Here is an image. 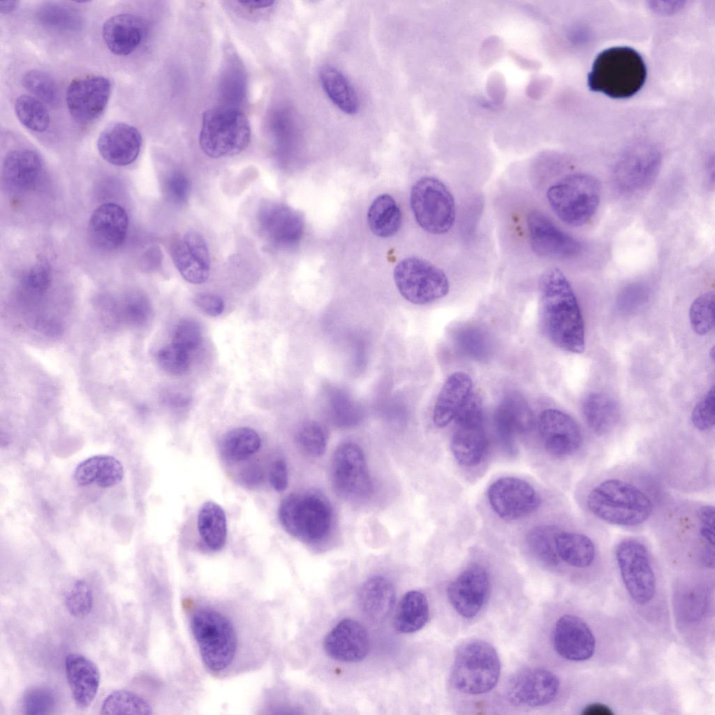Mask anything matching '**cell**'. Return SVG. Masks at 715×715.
<instances>
[{
	"instance_id": "ee69618b",
	"label": "cell",
	"mask_w": 715,
	"mask_h": 715,
	"mask_svg": "<svg viewBox=\"0 0 715 715\" xmlns=\"http://www.w3.org/2000/svg\"><path fill=\"white\" fill-rule=\"evenodd\" d=\"M152 707L145 699L126 690L108 695L101 708V714H152Z\"/></svg>"
},
{
	"instance_id": "6125c7cd",
	"label": "cell",
	"mask_w": 715,
	"mask_h": 715,
	"mask_svg": "<svg viewBox=\"0 0 715 715\" xmlns=\"http://www.w3.org/2000/svg\"><path fill=\"white\" fill-rule=\"evenodd\" d=\"M584 715H612V709L601 703H592L586 706L582 712Z\"/></svg>"
},
{
	"instance_id": "ba28073f",
	"label": "cell",
	"mask_w": 715,
	"mask_h": 715,
	"mask_svg": "<svg viewBox=\"0 0 715 715\" xmlns=\"http://www.w3.org/2000/svg\"><path fill=\"white\" fill-rule=\"evenodd\" d=\"M550 207L567 225L582 226L596 214L600 200V186L588 174L566 175L553 184L547 191Z\"/></svg>"
},
{
	"instance_id": "816d5d0a",
	"label": "cell",
	"mask_w": 715,
	"mask_h": 715,
	"mask_svg": "<svg viewBox=\"0 0 715 715\" xmlns=\"http://www.w3.org/2000/svg\"><path fill=\"white\" fill-rule=\"evenodd\" d=\"M22 706L26 714H51L56 705L54 693L48 688L36 687L28 689L23 695Z\"/></svg>"
},
{
	"instance_id": "d4e9b609",
	"label": "cell",
	"mask_w": 715,
	"mask_h": 715,
	"mask_svg": "<svg viewBox=\"0 0 715 715\" xmlns=\"http://www.w3.org/2000/svg\"><path fill=\"white\" fill-rule=\"evenodd\" d=\"M128 226V219L125 209L117 204L107 202L98 206L92 213L88 234L96 247L112 251L124 242Z\"/></svg>"
},
{
	"instance_id": "60d3db41",
	"label": "cell",
	"mask_w": 715,
	"mask_h": 715,
	"mask_svg": "<svg viewBox=\"0 0 715 715\" xmlns=\"http://www.w3.org/2000/svg\"><path fill=\"white\" fill-rule=\"evenodd\" d=\"M559 531L554 526L540 525L532 528L526 534V543L529 551L546 565L555 566L559 561L555 543Z\"/></svg>"
},
{
	"instance_id": "7dc6e473",
	"label": "cell",
	"mask_w": 715,
	"mask_h": 715,
	"mask_svg": "<svg viewBox=\"0 0 715 715\" xmlns=\"http://www.w3.org/2000/svg\"><path fill=\"white\" fill-rule=\"evenodd\" d=\"M714 291H709L698 296L691 304L689 320L696 334L705 335L714 329Z\"/></svg>"
},
{
	"instance_id": "c3c4849f",
	"label": "cell",
	"mask_w": 715,
	"mask_h": 715,
	"mask_svg": "<svg viewBox=\"0 0 715 715\" xmlns=\"http://www.w3.org/2000/svg\"><path fill=\"white\" fill-rule=\"evenodd\" d=\"M52 281V271L49 263L40 259L24 272L20 283L24 290L32 297L43 295L49 289Z\"/></svg>"
},
{
	"instance_id": "1f68e13d",
	"label": "cell",
	"mask_w": 715,
	"mask_h": 715,
	"mask_svg": "<svg viewBox=\"0 0 715 715\" xmlns=\"http://www.w3.org/2000/svg\"><path fill=\"white\" fill-rule=\"evenodd\" d=\"M73 477L79 486L96 484L101 488H109L122 480L124 468L115 457L98 455L89 457L78 464Z\"/></svg>"
},
{
	"instance_id": "6da1fadb",
	"label": "cell",
	"mask_w": 715,
	"mask_h": 715,
	"mask_svg": "<svg viewBox=\"0 0 715 715\" xmlns=\"http://www.w3.org/2000/svg\"><path fill=\"white\" fill-rule=\"evenodd\" d=\"M539 320L545 335L556 347L573 353L584 352L580 307L569 281L556 267L546 270L539 279Z\"/></svg>"
},
{
	"instance_id": "8d00e7d4",
	"label": "cell",
	"mask_w": 715,
	"mask_h": 715,
	"mask_svg": "<svg viewBox=\"0 0 715 715\" xmlns=\"http://www.w3.org/2000/svg\"><path fill=\"white\" fill-rule=\"evenodd\" d=\"M402 215L400 208L392 196L382 194L375 198L367 213V222L371 231L380 237L395 235L401 228Z\"/></svg>"
},
{
	"instance_id": "3957f363",
	"label": "cell",
	"mask_w": 715,
	"mask_h": 715,
	"mask_svg": "<svg viewBox=\"0 0 715 715\" xmlns=\"http://www.w3.org/2000/svg\"><path fill=\"white\" fill-rule=\"evenodd\" d=\"M587 506L600 520L621 526H635L650 517V499L634 485L619 478L604 480L588 493Z\"/></svg>"
},
{
	"instance_id": "4fadbf2b",
	"label": "cell",
	"mask_w": 715,
	"mask_h": 715,
	"mask_svg": "<svg viewBox=\"0 0 715 715\" xmlns=\"http://www.w3.org/2000/svg\"><path fill=\"white\" fill-rule=\"evenodd\" d=\"M454 420L456 428L450 447L455 459L464 466L478 464L487 447L480 400L471 396Z\"/></svg>"
},
{
	"instance_id": "d6a6232c",
	"label": "cell",
	"mask_w": 715,
	"mask_h": 715,
	"mask_svg": "<svg viewBox=\"0 0 715 715\" xmlns=\"http://www.w3.org/2000/svg\"><path fill=\"white\" fill-rule=\"evenodd\" d=\"M359 601L369 619L381 622L387 619L395 602V590L392 582L383 576H374L362 586Z\"/></svg>"
},
{
	"instance_id": "5b68a950",
	"label": "cell",
	"mask_w": 715,
	"mask_h": 715,
	"mask_svg": "<svg viewBox=\"0 0 715 715\" xmlns=\"http://www.w3.org/2000/svg\"><path fill=\"white\" fill-rule=\"evenodd\" d=\"M251 135L249 119L239 108L219 105L202 115L199 145L209 157L219 159L241 153L249 146Z\"/></svg>"
},
{
	"instance_id": "d590c367",
	"label": "cell",
	"mask_w": 715,
	"mask_h": 715,
	"mask_svg": "<svg viewBox=\"0 0 715 715\" xmlns=\"http://www.w3.org/2000/svg\"><path fill=\"white\" fill-rule=\"evenodd\" d=\"M555 543L559 559L571 566L586 568L594 560L595 545L585 534L560 530L556 536Z\"/></svg>"
},
{
	"instance_id": "e575fe53",
	"label": "cell",
	"mask_w": 715,
	"mask_h": 715,
	"mask_svg": "<svg viewBox=\"0 0 715 715\" xmlns=\"http://www.w3.org/2000/svg\"><path fill=\"white\" fill-rule=\"evenodd\" d=\"M197 527L201 539L209 550L217 552L224 547L227 520L219 505L212 501L205 502L198 512Z\"/></svg>"
},
{
	"instance_id": "cb8c5ba5",
	"label": "cell",
	"mask_w": 715,
	"mask_h": 715,
	"mask_svg": "<svg viewBox=\"0 0 715 715\" xmlns=\"http://www.w3.org/2000/svg\"><path fill=\"white\" fill-rule=\"evenodd\" d=\"M324 649L329 656L339 661H360L369 649L367 631L360 622L344 619L325 636Z\"/></svg>"
},
{
	"instance_id": "ab89813d",
	"label": "cell",
	"mask_w": 715,
	"mask_h": 715,
	"mask_svg": "<svg viewBox=\"0 0 715 715\" xmlns=\"http://www.w3.org/2000/svg\"><path fill=\"white\" fill-rule=\"evenodd\" d=\"M260 446V437L254 429L238 427L223 436L220 443V452L226 460L237 462L256 453Z\"/></svg>"
},
{
	"instance_id": "bcb514c9",
	"label": "cell",
	"mask_w": 715,
	"mask_h": 715,
	"mask_svg": "<svg viewBox=\"0 0 715 715\" xmlns=\"http://www.w3.org/2000/svg\"><path fill=\"white\" fill-rule=\"evenodd\" d=\"M295 438L297 444L304 454L318 457L325 452L329 434L327 428L323 424L316 421H309L299 428Z\"/></svg>"
},
{
	"instance_id": "f1b7e54d",
	"label": "cell",
	"mask_w": 715,
	"mask_h": 715,
	"mask_svg": "<svg viewBox=\"0 0 715 715\" xmlns=\"http://www.w3.org/2000/svg\"><path fill=\"white\" fill-rule=\"evenodd\" d=\"M68 684L76 705L86 709L95 699L101 679L96 665L80 654L71 653L65 658Z\"/></svg>"
},
{
	"instance_id": "4dcf8cb0",
	"label": "cell",
	"mask_w": 715,
	"mask_h": 715,
	"mask_svg": "<svg viewBox=\"0 0 715 715\" xmlns=\"http://www.w3.org/2000/svg\"><path fill=\"white\" fill-rule=\"evenodd\" d=\"M472 388V379L465 372L457 371L446 378L433 408L432 420L436 427H445L455 420L471 396Z\"/></svg>"
},
{
	"instance_id": "9c48e42d",
	"label": "cell",
	"mask_w": 715,
	"mask_h": 715,
	"mask_svg": "<svg viewBox=\"0 0 715 715\" xmlns=\"http://www.w3.org/2000/svg\"><path fill=\"white\" fill-rule=\"evenodd\" d=\"M411 206L418 225L427 233L449 231L456 217L454 197L447 186L434 177H423L412 186Z\"/></svg>"
},
{
	"instance_id": "03108f58",
	"label": "cell",
	"mask_w": 715,
	"mask_h": 715,
	"mask_svg": "<svg viewBox=\"0 0 715 715\" xmlns=\"http://www.w3.org/2000/svg\"><path fill=\"white\" fill-rule=\"evenodd\" d=\"M17 1H3L0 2V12L2 14H8L13 12L18 4Z\"/></svg>"
},
{
	"instance_id": "f6af8a7d",
	"label": "cell",
	"mask_w": 715,
	"mask_h": 715,
	"mask_svg": "<svg viewBox=\"0 0 715 715\" xmlns=\"http://www.w3.org/2000/svg\"><path fill=\"white\" fill-rule=\"evenodd\" d=\"M22 82L35 98L43 103L55 106L60 100L58 85L54 79L47 73L32 69L25 73Z\"/></svg>"
},
{
	"instance_id": "44dd1931",
	"label": "cell",
	"mask_w": 715,
	"mask_h": 715,
	"mask_svg": "<svg viewBox=\"0 0 715 715\" xmlns=\"http://www.w3.org/2000/svg\"><path fill=\"white\" fill-rule=\"evenodd\" d=\"M533 423L534 417L528 404L515 392L503 397L494 415V427L500 443L510 455L516 452L517 436L530 431Z\"/></svg>"
},
{
	"instance_id": "7c38bea8",
	"label": "cell",
	"mask_w": 715,
	"mask_h": 715,
	"mask_svg": "<svg viewBox=\"0 0 715 715\" xmlns=\"http://www.w3.org/2000/svg\"><path fill=\"white\" fill-rule=\"evenodd\" d=\"M332 482L341 496L350 500L367 498L372 491V480L362 449L346 442L336 449L331 465Z\"/></svg>"
},
{
	"instance_id": "52a82bcc",
	"label": "cell",
	"mask_w": 715,
	"mask_h": 715,
	"mask_svg": "<svg viewBox=\"0 0 715 715\" xmlns=\"http://www.w3.org/2000/svg\"><path fill=\"white\" fill-rule=\"evenodd\" d=\"M500 672L499 658L494 647L482 640H469L456 651L452 682L464 693L483 694L496 685Z\"/></svg>"
},
{
	"instance_id": "be15d7a7",
	"label": "cell",
	"mask_w": 715,
	"mask_h": 715,
	"mask_svg": "<svg viewBox=\"0 0 715 715\" xmlns=\"http://www.w3.org/2000/svg\"><path fill=\"white\" fill-rule=\"evenodd\" d=\"M262 478L263 473L260 469L254 467L247 469L242 476V479L245 480L246 484L251 485L258 483Z\"/></svg>"
},
{
	"instance_id": "e7e4bbea",
	"label": "cell",
	"mask_w": 715,
	"mask_h": 715,
	"mask_svg": "<svg viewBox=\"0 0 715 715\" xmlns=\"http://www.w3.org/2000/svg\"><path fill=\"white\" fill-rule=\"evenodd\" d=\"M239 3L248 9H260L272 6L275 1L270 0L262 1H241Z\"/></svg>"
},
{
	"instance_id": "603a6c76",
	"label": "cell",
	"mask_w": 715,
	"mask_h": 715,
	"mask_svg": "<svg viewBox=\"0 0 715 715\" xmlns=\"http://www.w3.org/2000/svg\"><path fill=\"white\" fill-rule=\"evenodd\" d=\"M553 645L563 658L582 661L593 656L596 640L591 630L582 619L575 615L565 614L556 622Z\"/></svg>"
},
{
	"instance_id": "f907efd6",
	"label": "cell",
	"mask_w": 715,
	"mask_h": 715,
	"mask_svg": "<svg viewBox=\"0 0 715 715\" xmlns=\"http://www.w3.org/2000/svg\"><path fill=\"white\" fill-rule=\"evenodd\" d=\"M157 362L165 372L173 375L184 374L190 366V353L171 343L161 348L156 355Z\"/></svg>"
},
{
	"instance_id": "6f0895ef",
	"label": "cell",
	"mask_w": 715,
	"mask_h": 715,
	"mask_svg": "<svg viewBox=\"0 0 715 715\" xmlns=\"http://www.w3.org/2000/svg\"><path fill=\"white\" fill-rule=\"evenodd\" d=\"M191 181L187 175L181 171L170 173L165 181V193L167 198L174 204H185L191 191Z\"/></svg>"
},
{
	"instance_id": "db71d44e",
	"label": "cell",
	"mask_w": 715,
	"mask_h": 715,
	"mask_svg": "<svg viewBox=\"0 0 715 715\" xmlns=\"http://www.w3.org/2000/svg\"><path fill=\"white\" fill-rule=\"evenodd\" d=\"M202 339V331L199 324L193 320L185 319L176 325L172 343L190 353L200 346Z\"/></svg>"
},
{
	"instance_id": "9f6ffc18",
	"label": "cell",
	"mask_w": 715,
	"mask_h": 715,
	"mask_svg": "<svg viewBox=\"0 0 715 715\" xmlns=\"http://www.w3.org/2000/svg\"><path fill=\"white\" fill-rule=\"evenodd\" d=\"M714 388L695 405L691 413L693 426L701 431L712 429L715 423Z\"/></svg>"
},
{
	"instance_id": "94428289",
	"label": "cell",
	"mask_w": 715,
	"mask_h": 715,
	"mask_svg": "<svg viewBox=\"0 0 715 715\" xmlns=\"http://www.w3.org/2000/svg\"><path fill=\"white\" fill-rule=\"evenodd\" d=\"M194 302L200 309L211 316L221 315L224 309L223 300L221 297L214 294H199L196 297Z\"/></svg>"
},
{
	"instance_id": "5bb4252c",
	"label": "cell",
	"mask_w": 715,
	"mask_h": 715,
	"mask_svg": "<svg viewBox=\"0 0 715 715\" xmlns=\"http://www.w3.org/2000/svg\"><path fill=\"white\" fill-rule=\"evenodd\" d=\"M487 498L493 511L505 521H514L529 515L540 505V497L524 480L503 477L489 487Z\"/></svg>"
},
{
	"instance_id": "f546056e",
	"label": "cell",
	"mask_w": 715,
	"mask_h": 715,
	"mask_svg": "<svg viewBox=\"0 0 715 715\" xmlns=\"http://www.w3.org/2000/svg\"><path fill=\"white\" fill-rule=\"evenodd\" d=\"M143 20L130 13H120L110 17L103 24L102 36L111 52L126 56L133 52L145 36Z\"/></svg>"
},
{
	"instance_id": "b9f144b4",
	"label": "cell",
	"mask_w": 715,
	"mask_h": 715,
	"mask_svg": "<svg viewBox=\"0 0 715 715\" xmlns=\"http://www.w3.org/2000/svg\"><path fill=\"white\" fill-rule=\"evenodd\" d=\"M14 108L17 118L27 128L42 133L49 128L50 117L48 110L44 103L34 96H20L15 100Z\"/></svg>"
},
{
	"instance_id": "f35d334b",
	"label": "cell",
	"mask_w": 715,
	"mask_h": 715,
	"mask_svg": "<svg viewBox=\"0 0 715 715\" xmlns=\"http://www.w3.org/2000/svg\"><path fill=\"white\" fill-rule=\"evenodd\" d=\"M323 88L331 101L344 112L353 115L359 109V100L348 79L337 68L327 66L320 71Z\"/></svg>"
},
{
	"instance_id": "e0dca14e",
	"label": "cell",
	"mask_w": 715,
	"mask_h": 715,
	"mask_svg": "<svg viewBox=\"0 0 715 715\" xmlns=\"http://www.w3.org/2000/svg\"><path fill=\"white\" fill-rule=\"evenodd\" d=\"M532 250L547 258H569L580 253L582 244L557 226L546 214L533 210L526 218Z\"/></svg>"
},
{
	"instance_id": "7a4b0ae2",
	"label": "cell",
	"mask_w": 715,
	"mask_h": 715,
	"mask_svg": "<svg viewBox=\"0 0 715 715\" xmlns=\"http://www.w3.org/2000/svg\"><path fill=\"white\" fill-rule=\"evenodd\" d=\"M647 68L641 55L628 47H614L601 52L587 76L591 90L612 98H626L643 86Z\"/></svg>"
},
{
	"instance_id": "681fc988",
	"label": "cell",
	"mask_w": 715,
	"mask_h": 715,
	"mask_svg": "<svg viewBox=\"0 0 715 715\" xmlns=\"http://www.w3.org/2000/svg\"><path fill=\"white\" fill-rule=\"evenodd\" d=\"M64 603L68 612L74 617H87L93 607V592L84 580H78L65 596Z\"/></svg>"
},
{
	"instance_id": "8992f818",
	"label": "cell",
	"mask_w": 715,
	"mask_h": 715,
	"mask_svg": "<svg viewBox=\"0 0 715 715\" xmlns=\"http://www.w3.org/2000/svg\"><path fill=\"white\" fill-rule=\"evenodd\" d=\"M278 513L286 531L307 543L322 541L332 526L331 505L323 494L316 492L288 495L281 501Z\"/></svg>"
},
{
	"instance_id": "680465c9",
	"label": "cell",
	"mask_w": 715,
	"mask_h": 715,
	"mask_svg": "<svg viewBox=\"0 0 715 715\" xmlns=\"http://www.w3.org/2000/svg\"><path fill=\"white\" fill-rule=\"evenodd\" d=\"M714 516L713 506H703L699 510V532L707 545L714 546Z\"/></svg>"
},
{
	"instance_id": "ffe728a7",
	"label": "cell",
	"mask_w": 715,
	"mask_h": 715,
	"mask_svg": "<svg viewBox=\"0 0 715 715\" xmlns=\"http://www.w3.org/2000/svg\"><path fill=\"white\" fill-rule=\"evenodd\" d=\"M489 578L482 567L475 566L462 572L448 586L447 595L453 608L464 618L476 616L487 602Z\"/></svg>"
},
{
	"instance_id": "11a10c76",
	"label": "cell",
	"mask_w": 715,
	"mask_h": 715,
	"mask_svg": "<svg viewBox=\"0 0 715 715\" xmlns=\"http://www.w3.org/2000/svg\"><path fill=\"white\" fill-rule=\"evenodd\" d=\"M456 341L464 353L473 358H482L487 352V339L477 328L462 329L457 334Z\"/></svg>"
},
{
	"instance_id": "836d02e7",
	"label": "cell",
	"mask_w": 715,
	"mask_h": 715,
	"mask_svg": "<svg viewBox=\"0 0 715 715\" xmlns=\"http://www.w3.org/2000/svg\"><path fill=\"white\" fill-rule=\"evenodd\" d=\"M582 412L589 429L599 436L612 432L620 418L618 403L610 395L591 392L583 399Z\"/></svg>"
},
{
	"instance_id": "9a60e30c",
	"label": "cell",
	"mask_w": 715,
	"mask_h": 715,
	"mask_svg": "<svg viewBox=\"0 0 715 715\" xmlns=\"http://www.w3.org/2000/svg\"><path fill=\"white\" fill-rule=\"evenodd\" d=\"M111 94V83L101 75L73 80L66 96L68 112L78 124L89 125L104 112Z\"/></svg>"
},
{
	"instance_id": "30bf717a",
	"label": "cell",
	"mask_w": 715,
	"mask_h": 715,
	"mask_svg": "<svg viewBox=\"0 0 715 715\" xmlns=\"http://www.w3.org/2000/svg\"><path fill=\"white\" fill-rule=\"evenodd\" d=\"M394 281L401 295L409 302L423 305L445 297L450 284L445 273L432 263L410 257L395 267Z\"/></svg>"
},
{
	"instance_id": "ac0fdd59",
	"label": "cell",
	"mask_w": 715,
	"mask_h": 715,
	"mask_svg": "<svg viewBox=\"0 0 715 715\" xmlns=\"http://www.w3.org/2000/svg\"><path fill=\"white\" fill-rule=\"evenodd\" d=\"M257 223L262 237L277 248H293L302 237L304 224L301 216L282 203L266 201L261 204L257 213Z\"/></svg>"
},
{
	"instance_id": "484cf974",
	"label": "cell",
	"mask_w": 715,
	"mask_h": 715,
	"mask_svg": "<svg viewBox=\"0 0 715 715\" xmlns=\"http://www.w3.org/2000/svg\"><path fill=\"white\" fill-rule=\"evenodd\" d=\"M142 146V137L134 126L117 122L108 126L100 133L97 148L108 163L117 166L132 163L138 158Z\"/></svg>"
},
{
	"instance_id": "91938a15",
	"label": "cell",
	"mask_w": 715,
	"mask_h": 715,
	"mask_svg": "<svg viewBox=\"0 0 715 715\" xmlns=\"http://www.w3.org/2000/svg\"><path fill=\"white\" fill-rule=\"evenodd\" d=\"M270 482L277 492H282L288 485V473L286 461L281 457L276 459L270 470Z\"/></svg>"
},
{
	"instance_id": "74e56055",
	"label": "cell",
	"mask_w": 715,
	"mask_h": 715,
	"mask_svg": "<svg viewBox=\"0 0 715 715\" xmlns=\"http://www.w3.org/2000/svg\"><path fill=\"white\" fill-rule=\"evenodd\" d=\"M429 605L425 596L420 591H408L401 599L394 618L395 629L401 633H411L420 630L427 622Z\"/></svg>"
},
{
	"instance_id": "f5cc1de1",
	"label": "cell",
	"mask_w": 715,
	"mask_h": 715,
	"mask_svg": "<svg viewBox=\"0 0 715 715\" xmlns=\"http://www.w3.org/2000/svg\"><path fill=\"white\" fill-rule=\"evenodd\" d=\"M651 294L647 284L635 282L626 286L617 298V306L620 311L631 314L641 309L648 302Z\"/></svg>"
},
{
	"instance_id": "83f0119b",
	"label": "cell",
	"mask_w": 715,
	"mask_h": 715,
	"mask_svg": "<svg viewBox=\"0 0 715 715\" xmlns=\"http://www.w3.org/2000/svg\"><path fill=\"white\" fill-rule=\"evenodd\" d=\"M43 170V160L38 153L27 149H15L4 159L2 179L8 190L22 193L37 185Z\"/></svg>"
},
{
	"instance_id": "2e32d148",
	"label": "cell",
	"mask_w": 715,
	"mask_h": 715,
	"mask_svg": "<svg viewBox=\"0 0 715 715\" xmlns=\"http://www.w3.org/2000/svg\"><path fill=\"white\" fill-rule=\"evenodd\" d=\"M559 681L551 671L529 668L515 673L505 688L507 700L517 706L536 707L546 705L556 698Z\"/></svg>"
},
{
	"instance_id": "7bdbcfd3",
	"label": "cell",
	"mask_w": 715,
	"mask_h": 715,
	"mask_svg": "<svg viewBox=\"0 0 715 715\" xmlns=\"http://www.w3.org/2000/svg\"><path fill=\"white\" fill-rule=\"evenodd\" d=\"M39 22L54 31H74L81 27L80 16L74 8L57 3L42 6L37 12Z\"/></svg>"
},
{
	"instance_id": "277c9868",
	"label": "cell",
	"mask_w": 715,
	"mask_h": 715,
	"mask_svg": "<svg viewBox=\"0 0 715 715\" xmlns=\"http://www.w3.org/2000/svg\"><path fill=\"white\" fill-rule=\"evenodd\" d=\"M190 627L205 668L217 675L226 671L235 659L238 648L231 621L219 610L204 607L193 612Z\"/></svg>"
},
{
	"instance_id": "d6986e66",
	"label": "cell",
	"mask_w": 715,
	"mask_h": 715,
	"mask_svg": "<svg viewBox=\"0 0 715 715\" xmlns=\"http://www.w3.org/2000/svg\"><path fill=\"white\" fill-rule=\"evenodd\" d=\"M538 427L545 448L554 456L573 455L582 445L583 436L579 425L560 410H544L539 418Z\"/></svg>"
},
{
	"instance_id": "7402d4cb",
	"label": "cell",
	"mask_w": 715,
	"mask_h": 715,
	"mask_svg": "<svg viewBox=\"0 0 715 715\" xmlns=\"http://www.w3.org/2000/svg\"><path fill=\"white\" fill-rule=\"evenodd\" d=\"M172 261L181 276L188 282L200 284L209 275L210 257L203 237L189 232L176 239L170 249Z\"/></svg>"
},
{
	"instance_id": "8fae6325",
	"label": "cell",
	"mask_w": 715,
	"mask_h": 715,
	"mask_svg": "<svg viewBox=\"0 0 715 715\" xmlns=\"http://www.w3.org/2000/svg\"><path fill=\"white\" fill-rule=\"evenodd\" d=\"M617 563L631 597L640 604L649 602L656 591V577L647 547L635 538L621 540L615 550Z\"/></svg>"
},
{
	"instance_id": "4316f807",
	"label": "cell",
	"mask_w": 715,
	"mask_h": 715,
	"mask_svg": "<svg viewBox=\"0 0 715 715\" xmlns=\"http://www.w3.org/2000/svg\"><path fill=\"white\" fill-rule=\"evenodd\" d=\"M659 159L653 153L628 155L615 166L612 178L617 190L634 196L647 189L658 175Z\"/></svg>"
}]
</instances>
